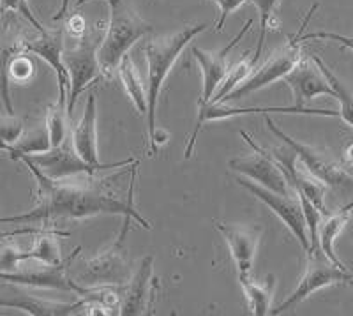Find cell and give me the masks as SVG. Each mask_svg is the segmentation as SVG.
Listing matches in <instances>:
<instances>
[{
	"label": "cell",
	"instance_id": "32",
	"mask_svg": "<svg viewBox=\"0 0 353 316\" xmlns=\"http://www.w3.org/2000/svg\"><path fill=\"white\" fill-rule=\"evenodd\" d=\"M311 39H327V41H336V43L343 44L345 48L352 50L353 52V37L343 36V34H336V32H311V34H302V43L304 41H311Z\"/></svg>",
	"mask_w": 353,
	"mask_h": 316
},
{
	"label": "cell",
	"instance_id": "14",
	"mask_svg": "<svg viewBox=\"0 0 353 316\" xmlns=\"http://www.w3.org/2000/svg\"><path fill=\"white\" fill-rule=\"evenodd\" d=\"M283 80L292 88L293 99L297 108H305L309 101H313L316 96L334 97V90L323 72L318 69L313 59H301L297 66L286 75Z\"/></svg>",
	"mask_w": 353,
	"mask_h": 316
},
{
	"label": "cell",
	"instance_id": "18",
	"mask_svg": "<svg viewBox=\"0 0 353 316\" xmlns=\"http://www.w3.org/2000/svg\"><path fill=\"white\" fill-rule=\"evenodd\" d=\"M90 302L88 297H81L77 302H52L34 297L23 290H12L8 295H0V309H20L30 316H69L78 315L85 304Z\"/></svg>",
	"mask_w": 353,
	"mask_h": 316
},
{
	"label": "cell",
	"instance_id": "10",
	"mask_svg": "<svg viewBox=\"0 0 353 316\" xmlns=\"http://www.w3.org/2000/svg\"><path fill=\"white\" fill-rule=\"evenodd\" d=\"M241 137L244 138L249 147L253 148V152H249V156L235 157V159L230 161V168L233 172L242 173L244 177L270 189V191L281 192V195H293V189L290 188L288 180H286L277 161L270 154L265 152L263 148L258 147L248 132L241 131Z\"/></svg>",
	"mask_w": 353,
	"mask_h": 316
},
{
	"label": "cell",
	"instance_id": "20",
	"mask_svg": "<svg viewBox=\"0 0 353 316\" xmlns=\"http://www.w3.org/2000/svg\"><path fill=\"white\" fill-rule=\"evenodd\" d=\"M97 97L94 92H88L87 104H85L83 115L78 120L72 131V147L78 156L90 164L101 166L99 156H97Z\"/></svg>",
	"mask_w": 353,
	"mask_h": 316
},
{
	"label": "cell",
	"instance_id": "3",
	"mask_svg": "<svg viewBox=\"0 0 353 316\" xmlns=\"http://www.w3.org/2000/svg\"><path fill=\"white\" fill-rule=\"evenodd\" d=\"M110 6V23L103 43L97 50L101 72L112 75L132 44L152 32V25L145 21L125 0H106Z\"/></svg>",
	"mask_w": 353,
	"mask_h": 316
},
{
	"label": "cell",
	"instance_id": "30",
	"mask_svg": "<svg viewBox=\"0 0 353 316\" xmlns=\"http://www.w3.org/2000/svg\"><path fill=\"white\" fill-rule=\"evenodd\" d=\"M0 9H2V12L12 11L21 14V17H25L30 23H32L34 28H37V32H44V30H46V28L41 25V21L34 17L32 9L28 6V0H0Z\"/></svg>",
	"mask_w": 353,
	"mask_h": 316
},
{
	"label": "cell",
	"instance_id": "23",
	"mask_svg": "<svg viewBox=\"0 0 353 316\" xmlns=\"http://www.w3.org/2000/svg\"><path fill=\"white\" fill-rule=\"evenodd\" d=\"M239 281H241L242 290H244L245 299H248L249 313L254 316L269 315L274 288H276V277H274V274H269L261 283L254 281L249 274L248 276H239Z\"/></svg>",
	"mask_w": 353,
	"mask_h": 316
},
{
	"label": "cell",
	"instance_id": "27",
	"mask_svg": "<svg viewBox=\"0 0 353 316\" xmlns=\"http://www.w3.org/2000/svg\"><path fill=\"white\" fill-rule=\"evenodd\" d=\"M254 64H253V59H249L248 53H244V57H242L241 60H239L237 64H233L232 68L226 71V77L225 80L221 81V88H217L216 94L212 96V99L209 101V103L216 104V103H221V99L226 96V94H230L235 87H239V85L242 83V81L245 80V78L251 75V71H253Z\"/></svg>",
	"mask_w": 353,
	"mask_h": 316
},
{
	"label": "cell",
	"instance_id": "7",
	"mask_svg": "<svg viewBox=\"0 0 353 316\" xmlns=\"http://www.w3.org/2000/svg\"><path fill=\"white\" fill-rule=\"evenodd\" d=\"M336 283H350L353 286V277L348 270L337 267L336 264L329 260V258L323 255L320 248L309 249L307 251V267H305V273L302 276V279L299 281L297 288L285 302L277 306L276 309L270 311V315H281V313L288 311V309L295 308L297 304H301L302 300L307 299L309 295H313L318 290L330 286V284Z\"/></svg>",
	"mask_w": 353,
	"mask_h": 316
},
{
	"label": "cell",
	"instance_id": "35",
	"mask_svg": "<svg viewBox=\"0 0 353 316\" xmlns=\"http://www.w3.org/2000/svg\"><path fill=\"white\" fill-rule=\"evenodd\" d=\"M68 4H69V0H62L61 9H59V12L53 17V20H62V18L65 17V12H68Z\"/></svg>",
	"mask_w": 353,
	"mask_h": 316
},
{
	"label": "cell",
	"instance_id": "25",
	"mask_svg": "<svg viewBox=\"0 0 353 316\" xmlns=\"http://www.w3.org/2000/svg\"><path fill=\"white\" fill-rule=\"evenodd\" d=\"M311 59L314 60V64H316L318 69L323 72V77L327 78V81H329L330 87H332L334 97L339 101V106H341V108H339V112H337V117H341L346 124L353 128V94L350 92L348 87H346V85L343 83V81L339 80L332 71H330L329 66H327L320 57L311 55Z\"/></svg>",
	"mask_w": 353,
	"mask_h": 316
},
{
	"label": "cell",
	"instance_id": "6",
	"mask_svg": "<svg viewBox=\"0 0 353 316\" xmlns=\"http://www.w3.org/2000/svg\"><path fill=\"white\" fill-rule=\"evenodd\" d=\"M131 228V217L124 216V224L112 246L106 251H101L97 257L85 260L81 270L72 279L85 288L96 286H112V284L129 283V265L124 258V240Z\"/></svg>",
	"mask_w": 353,
	"mask_h": 316
},
{
	"label": "cell",
	"instance_id": "8",
	"mask_svg": "<svg viewBox=\"0 0 353 316\" xmlns=\"http://www.w3.org/2000/svg\"><path fill=\"white\" fill-rule=\"evenodd\" d=\"M263 115L267 128H269L279 140H283L290 148L295 150L297 157L302 161V164H304L305 172L311 173L313 177H316V179L321 180L325 186L341 189V191L353 192V177L350 175L348 172H345L336 161L327 157L325 154L316 150V148L309 147V145L304 144H299L297 140H293V138L288 137L283 129L277 128V124L270 119L269 113H263Z\"/></svg>",
	"mask_w": 353,
	"mask_h": 316
},
{
	"label": "cell",
	"instance_id": "4",
	"mask_svg": "<svg viewBox=\"0 0 353 316\" xmlns=\"http://www.w3.org/2000/svg\"><path fill=\"white\" fill-rule=\"evenodd\" d=\"M99 28H87L80 37H69L64 32V66L69 75V99L68 113H72L78 97L88 85L97 80L101 68L97 60V50L103 43Z\"/></svg>",
	"mask_w": 353,
	"mask_h": 316
},
{
	"label": "cell",
	"instance_id": "26",
	"mask_svg": "<svg viewBox=\"0 0 353 316\" xmlns=\"http://www.w3.org/2000/svg\"><path fill=\"white\" fill-rule=\"evenodd\" d=\"M68 108H65V103L62 101H57V104L48 106V112H46V122H44V128L48 132L50 145L57 147L61 145L62 141L68 140L69 132V120H68Z\"/></svg>",
	"mask_w": 353,
	"mask_h": 316
},
{
	"label": "cell",
	"instance_id": "21",
	"mask_svg": "<svg viewBox=\"0 0 353 316\" xmlns=\"http://www.w3.org/2000/svg\"><path fill=\"white\" fill-rule=\"evenodd\" d=\"M353 214V200L350 204H346L345 207H341L337 213L329 214L323 221H320V226H318V244H320V249L323 251L327 258H329L332 264H336L337 267L348 268L343 265V261L336 257V253H334V242L339 237V233L343 232L345 228V224L348 223L350 217Z\"/></svg>",
	"mask_w": 353,
	"mask_h": 316
},
{
	"label": "cell",
	"instance_id": "16",
	"mask_svg": "<svg viewBox=\"0 0 353 316\" xmlns=\"http://www.w3.org/2000/svg\"><path fill=\"white\" fill-rule=\"evenodd\" d=\"M251 25H253V20L245 21L244 27L241 28V32L233 37V39L226 44L225 48L219 50V52L210 53V52H203V50L200 48H193V55L194 59H196L198 64H200L201 77H203V92H201V97L200 101H198V104H205L212 99L217 87H219L221 81L225 80L226 71H228L226 59H228L230 52H232V50L237 46L239 41L245 36V32L251 28Z\"/></svg>",
	"mask_w": 353,
	"mask_h": 316
},
{
	"label": "cell",
	"instance_id": "5",
	"mask_svg": "<svg viewBox=\"0 0 353 316\" xmlns=\"http://www.w3.org/2000/svg\"><path fill=\"white\" fill-rule=\"evenodd\" d=\"M318 4H314L313 8L309 9L307 17H305L304 23L301 25L297 34H293V36L288 37V43L285 46H281L279 50L272 53V55L267 59L263 66L258 69L256 72L253 75H249L244 81H242L239 87H235L230 94H226L221 103H226V101H235V99H242V97L249 96V94L258 92L261 88L269 87L270 83H274L276 80H281L292 71L295 66H297L299 60L302 59L301 57V44H302V34H304V28L307 27V21L311 20L313 17V12L316 11ZM217 104V103H216Z\"/></svg>",
	"mask_w": 353,
	"mask_h": 316
},
{
	"label": "cell",
	"instance_id": "34",
	"mask_svg": "<svg viewBox=\"0 0 353 316\" xmlns=\"http://www.w3.org/2000/svg\"><path fill=\"white\" fill-rule=\"evenodd\" d=\"M44 228L41 226H23V228H18V230H11V232H0V242L4 239H9V237H18V235H28V233H39L43 232Z\"/></svg>",
	"mask_w": 353,
	"mask_h": 316
},
{
	"label": "cell",
	"instance_id": "31",
	"mask_svg": "<svg viewBox=\"0 0 353 316\" xmlns=\"http://www.w3.org/2000/svg\"><path fill=\"white\" fill-rule=\"evenodd\" d=\"M210 2H216V4L219 6V20L216 21V30L221 32L230 14H232L235 9L241 8L242 4H245L248 0H210Z\"/></svg>",
	"mask_w": 353,
	"mask_h": 316
},
{
	"label": "cell",
	"instance_id": "33",
	"mask_svg": "<svg viewBox=\"0 0 353 316\" xmlns=\"http://www.w3.org/2000/svg\"><path fill=\"white\" fill-rule=\"evenodd\" d=\"M87 23H85V18L81 14H72L68 20V27L64 28L65 36L69 37H80L87 32Z\"/></svg>",
	"mask_w": 353,
	"mask_h": 316
},
{
	"label": "cell",
	"instance_id": "9",
	"mask_svg": "<svg viewBox=\"0 0 353 316\" xmlns=\"http://www.w3.org/2000/svg\"><path fill=\"white\" fill-rule=\"evenodd\" d=\"M28 159L37 164V168L53 180H62L74 175H94L99 170L121 168V166H128V164L134 163V157H129V159L119 161V163L96 166V164H90L81 159L77 150H74V147H72V141L69 140L62 141L57 147H50L44 152L32 154V156H28Z\"/></svg>",
	"mask_w": 353,
	"mask_h": 316
},
{
	"label": "cell",
	"instance_id": "15",
	"mask_svg": "<svg viewBox=\"0 0 353 316\" xmlns=\"http://www.w3.org/2000/svg\"><path fill=\"white\" fill-rule=\"evenodd\" d=\"M256 112H279V113H302V115H325V117H337V112H330V110H309V108H297V106H267V108H228V106H221V103L212 104L205 103L198 104V120L196 128H194L193 135L189 138L188 147H185L184 157L189 159L193 156V148L196 144V138L200 135L201 128L205 122L209 120H221V119H230V117H241L248 115V113H256Z\"/></svg>",
	"mask_w": 353,
	"mask_h": 316
},
{
	"label": "cell",
	"instance_id": "2",
	"mask_svg": "<svg viewBox=\"0 0 353 316\" xmlns=\"http://www.w3.org/2000/svg\"><path fill=\"white\" fill-rule=\"evenodd\" d=\"M207 30V25H189L182 30L170 36L154 37L149 41L145 48V57H147V66H149V80H147V128H149L150 148H152L154 137H156V108H157V96L159 90L168 77L170 69L173 68L181 53L191 41L201 32Z\"/></svg>",
	"mask_w": 353,
	"mask_h": 316
},
{
	"label": "cell",
	"instance_id": "1",
	"mask_svg": "<svg viewBox=\"0 0 353 316\" xmlns=\"http://www.w3.org/2000/svg\"><path fill=\"white\" fill-rule=\"evenodd\" d=\"M21 163L27 164V168L32 172L37 182V205L20 214V216L0 217V224H25V226H37L41 228H52L62 221H78L87 217L99 216V214H115V216H129L131 219L141 224L145 230L152 228V224L140 216L134 205H132V188H134V170H132L131 186H129L128 201L119 200L112 192L90 186H78L53 180L44 175L37 164L28 159V156H21Z\"/></svg>",
	"mask_w": 353,
	"mask_h": 316
},
{
	"label": "cell",
	"instance_id": "28",
	"mask_svg": "<svg viewBox=\"0 0 353 316\" xmlns=\"http://www.w3.org/2000/svg\"><path fill=\"white\" fill-rule=\"evenodd\" d=\"M251 4H254L258 8V12H260V37H258L256 43V52L253 55V64L256 66V62L261 57V50H263L265 36H267V28L272 23V14L276 6L279 4V0H248Z\"/></svg>",
	"mask_w": 353,
	"mask_h": 316
},
{
	"label": "cell",
	"instance_id": "11",
	"mask_svg": "<svg viewBox=\"0 0 353 316\" xmlns=\"http://www.w3.org/2000/svg\"><path fill=\"white\" fill-rule=\"evenodd\" d=\"M237 182L239 186H242V188L245 189V191L251 192L254 198L263 201V204L267 205V207H269L290 230H292V233L297 237V240L301 242L304 251H309L311 242H309L307 224H305L302 205L295 192H293V195H281V192L270 191V189L256 184V182H253V180L248 179V177H237Z\"/></svg>",
	"mask_w": 353,
	"mask_h": 316
},
{
	"label": "cell",
	"instance_id": "36",
	"mask_svg": "<svg viewBox=\"0 0 353 316\" xmlns=\"http://www.w3.org/2000/svg\"><path fill=\"white\" fill-rule=\"evenodd\" d=\"M346 161H348L350 164H353V145H350L348 150H346Z\"/></svg>",
	"mask_w": 353,
	"mask_h": 316
},
{
	"label": "cell",
	"instance_id": "12",
	"mask_svg": "<svg viewBox=\"0 0 353 316\" xmlns=\"http://www.w3.org/2000/svg\"><path fill=\"white\" fill-rule=\"evenodd\" d=\"M81 248L65 258L62 264L50 265V268H39V270H14V273H0V281L9 284H18V286H30V288H44V290H61V292H72L78 295H83L85 286L78 284L68 274L72 260L77 258Z\"/></svg>",
	"mask_w": 353,
	"mask_h": 316
},
{
	"label": "cell",
	"instance_id": "19",
	"mask_svg": "<svg viewBox=\"0 0 353 316\" xmlns=\"http://www.w3.org/2000/svg\"><path fill=\"white\" fill-rule=\"evenodd\" d=\"M152 264L154 257H145L138 267L137 274L129 281L124 299L121 300L119 315L137 316L147 315L150 308V295H152Z\"/></svg>",
	"mask_w": 353,
	"mask_h": 316
},
{
	"label": "cell",
	"instance_id": "17",
	"mask_svg": "<svg viewBox=\"0 0 353 316\" xmlns=\"http://www.w3.org/2000/svg\"><path fill=\"white\" fill-rule=\"evenodd\" d=\"M216 230L223 235L228 244L232 258L237 265L239 276H248L253 268L254 257H256L258 242L261 237L260 226H241V224L214 223Z\"/></svg>",
	"mask_w": 353,
	"mask_h": 316
},
{
	"label": "cell",
	"instance_id": "38",
	"mask_svg": "<svg viewBox=\"0 0 353 316\" xmlns=\"http://www.w3.org/2000/svg\"><path fill=\"white\" fill-rule=\"evenodd\" d=\"M87 2H90V0H77V2H74V6H77V8H81V6L87 4Z\"/></svg>",
	"mask_w": 353,
	"mask_h": 316
},
{
	"label": "cell",
	"instance_id": "22",
	"mask_svg": "<svg viewBox=\"0 0 353 316\" xmlns=\"http://www.w3.org/2000/svg\"><path fill=\"white\" fill-rule=\"evenodd\" d=\"M69 232H61V230L44 228L43 232L36 233V242L32 249L20 253V260H37L44 265H59L62 264L61 246H59V237H69Z\"/></svg>",
	"mask_w": 353,
	"mask_h": 316
},
{
	"label": "cell",
	"instance_id": "24",
	"mask_svg": "<svg viewBox=\"0 0 353 316\" xmlns=\"http://www.w3.org/2000/svg\"><path fill=\"white\" fill-rule=\"evenodd\" d=\"M117 69L121 72V80L125 88V92L131 97V101L134 103L137 110L141 115H147V88L141 83V78L140 75H138L134 64H132V60L125 55L124 59L121 60V64H119Z\"/></svg>",
	"mask_w": 353,
	"mask_h": 316
},
{
	"label": "cell",
	"instance_id": "29",
	"mask_svg": "<svg viewBox=\"0 0 353 316\" xmlns=\"http://www.w3.org/2000/svg\"><path fill=\"white\" fill-rule=\"evenodd\" d=\"M23 131V120L14 117L12 113H9V115H0V141L14 144L21 137Z\"/></svg>",
	"mask_w": 353,
	"mask_h": 316
},
{
	"label": "cell",
	"instance_id": "37",
	"mask_svg": "<svg viewBox=\"0 0 353 316\" xmlns=\"http://www.w3.org/2000/svg\"><path fill=\"white\" fill-rule=\"evenodd\" d=\"M4 14H6V12H2V9H0V30H2V28H4V25H6Z\"/></svg>",
	"mask_w": 353,
	"mask_h": 316
},
{
	"label": "cell",
	"instance_id": "13",
	"mask_svg": "<svg viewBox=\"0 0 353 316\" xmlns=\"http://www.w3.org/2000/svg\"><path fill=\"white\" fill-rule=\"evenodd\" d=\"M14 46L20 52L34 53L55 69L57 80H59V101L65 103L68 101L69 75L64 66V59H62V55H64V30H52V32L44 30L32 39L18 41Z\"/></svg>",
	"mask_w": 353,
	"mask_h": 316
}]
</instances>
